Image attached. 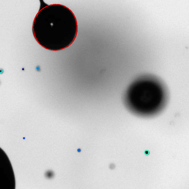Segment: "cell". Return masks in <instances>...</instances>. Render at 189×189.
I'll return each instance as SVG.
<instances>
[{
    "label": "cell",
    "instance_id": "cell-3",
    "mask_svg": "<svg viewBox=\"0 0 189 189\" xmlns=\"http://www.w3.org/2000/svg\"><path fill=\"white\" fill-rule=\"evenodd\" d=\"M15 188V177L12 164L6 153L0 147V189Z\"/></svg>",
    "mask_w": 189,
    "mask_h": 189
},
{
    "label": "cell",
    "instance_id": "cell-2",
    "mask_svg": "<svg viewBox=\"0 0 189 189\" xmlns=\"http://www.w3.org/2000/svg\"><path fill=\"white\" fill-rule=\"evenodd\" d=\"M125 98L127 103L135 108L154 109L162 105L166 93L159 81L146 76L136 79L130 84Z\"/></svg>",
    "mask_w": 189,
    "mask_h": 189
},
{
    "label": "cell",
    "instance_id": "cell-1",
    "mask_svg": "<svg viewBox=\"0 0 189 189\" xmlns=\"http://www.w3.org/2000/svg\"><path fill=\"white\" fill-rule=\"evenodd\" d=\"M37 42L47 50L58 51L69 47L76 38L78 24L75 16L61 4L47 6L37 14L33 25Z\"/></svg>",
    "mask_w": 189,
    "mask_h": 189
},
{
    "label": "cell",
    "instance_id": "cell-5",
    "mask_svg": "<svg viewBox=\"0 0 189 189\" xmlns=\"http://www.w3.org/2000/svg\"><path fill=\"white\" fill-rule=\"evenodd\" d=\"M3 72H4V71H3V70L2 69H0V74H2V73H3Z\"/></svg>",
    "mask_w": 189,
    "mask_h": 189
},
{
    "label": "cell",
    "instance_id": "cell-4",
    "mask_svg": "<svg viewBox=\"0 0 189 189\" xmlns=\"http://www.w3.org/2000/svg\"><path fill=\"white\" fill-rule=\"evenodd\" d=\"M53 175H54V174H53V172L51 171H47V172L46 174L47 177L48 178H51L52 177H53Z\"/></svg>",
    "mask_w": 189,
    "mask_h": 189
}]
</instances>
